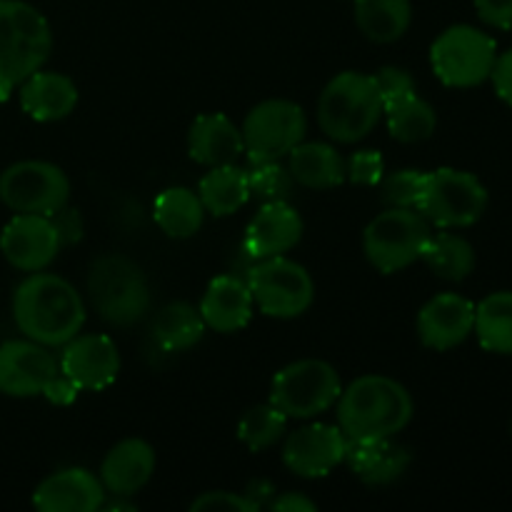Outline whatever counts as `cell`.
<instances>
[{
	"mask_svg": "<svg viewBox=\"0 0 512 512\" xmlns=\"http://www.w3.org/2000/svg\"><path fill=\"white\" fill-rule=\"evenodd\" d=\"M478 18L498 30L512 28V0H475Z\"/></svg>",
	"mask_w": 512,
	"mask_h": 512,
	"instance_id": "ab89813d",
	"label": "cell"
},
{
	"mask_svg": "<svg viewBox=\"0 0 512 512\" xmlns=\"http://www.w3.org/2000/svg\"><path fill=\"white\" fill-rule=\"evenodd\" d=\"M418 210L440 230L470 228L488 210V188L468 170L438 168L425 173Z\"/></svg>",
	"mask_w": 512,
	"mask_h": 512,
	"instance_id": "52a82bcc",
	"label": "cell"
},
{
	"mask_svg": "<svg viewBox=\"0 0 512 512\" xmlns=\"http://www.w3.org/2000/svg\"><path fill=\"white\" fill-rule=\"evenodd\" d=\"M270 510L278 512H315L318 505L310 498H305L303 493H283L278 498L270 500Z\"/></svg>",
	"mask_w": 512,
	"mask_h": 512,
	"instance_id": "7bdbcfd3",
	"label": "cell"
},
{
	"mask_svg": "<svg viewBox=\"0 0 512 512\" xmlns=\"http://www.w3.org/2000/svg\"><path fill=\"white\" fill-rule=\"evenodd\" d=\"M413 20L410 0H355V25L373 43H395Z\"/></svg>",
	"mask_w": 512,
	"mask_h": 512,
	"instance_id": "4316f807",
	"label": "cell"
},
{
	"mask_svg": "<svg viewBox=\"0 0 512 512\" xmlns=\"http://www.w3.org/2000/svg\"><path fill=\"white\" fill-rule=\"evenodd\" d=\"M60 373L48 348L35 340H8L0 345V393L10 398L43 395L50 380Z\"/></svg>",
	"mask_w": 512,
	"mask_h": 512,
	"instance_id": "9a60e30c",
	"label": "cell"
},
{
	"mask_svg": "<svg viewBox=\"0 0 512 512\" xmlns=\"http://www.w3.org/2000/svg\"><path fill=\"white\" fill-rule=\"evenodd\" d=\"M343 385L338 370L325 360H298L278 370L270 385V403L295 420L323 415L338 403Z\"/></svg>",
	"mask_w": 512,
	"mask_h": 512,
	"instance_id": "9c48e42d",
	"label": "cell"
},
{
	"mask_svg": "<svg viewBox=\"0 0 512 512\" xmlns=\"http://www.w3.org/2000/svg\"><path fill=\"white\" fill-rule=\"evenodd\" d=\"M408 390L388 375H363L338 398V425L345 438H395L413 420Z\"/></svg>",
	"mask_w": 512,
	"mask_h": 512,
	"instance_id": "7a4b0ae2",
	"label": "cell"
},
{
	"mask_svg": "<svg viewBox=\"0 0 512 512\" xmlns=\"http://www.w3.org/2000/svg\"><path fill=\"white\" fill-rule=\"evenodd\" d=\"M245 283L253 293L255 308L268 318H300L315 300V283L308 270L283 255L255 260Z\"/></svg>",
	"mask_w": 512,
	"mask_h": 512,
	"instance_id": "30bf717a",
	"label": "cell"
},
{
	"mask_svg": "<svg viewBox=\"0 0 512 512\" xmlns=\"http://www.w3.org/2000/svg\"><path fill=\"white\" fill-rule=\"evenodd\" d=\"M498 45L473 25H453L430 45V65L448 88H475L490 80Z\"/></svg>",
	"mask_w": 512,
	"mask_h": 512,
	"instance_id": "ba28073f",
	"label": "cell"
},
{
	"mask_svg": "<svg viewBox=\"0 0 512 512\" xmlns=\"http://www.w3.org/2000/svg\"><path fill=\"white\" fill-rule=\"evenodd\" d=\"M198 198L205 213L215 215V218H228V215L238 213L250 200L248 168H240L238 163L210 168L200 180Z\"/></svg>",
	"mask_w": 512,
	"mask_h": 512,
	"instance_id": "484cf974",
	"label": "cell"
},
{
	"mask_svg": "<svg viewBox=\"0 0 512 512\" xmlns=\"http://www.w3.org/2000/svg\"><path fill=\"white\" fill-rule=\"evenodd\" d=\"M253 308V293L238 275H218L210 280L198 305L205 328L225 335L243 330L253 318Z\"/></svg>",
	"mask_w": 512,
	"mask_h": 512,
	"instance_id": "44dd1931",
	"label": "cell"
},
{
	"mask_svg": "<svg viewBox=\"0 0 512 512\" xmlns=\"http://www.w3.org/2000/svg\"><path fill=\"white\" fill-rule=\"evenodd\" d=\"M285 428H288V415L280 413L273 403L255 405V408L245 410L240 418L238 438L248 450L263 453L283 438Z\"/></svg>",
	"mask_w": 512,
	"mask_h": 512,
	"instance_id": "d6a6232c",
	"label": "cell"
},
{
	"mask_svg": "<svg viewBox=\"0 0 512 512\" xmlns=\"http://www.w3.org/2000/svg\"><path fill=\"white\" fill-rule=\"evenodd\" d=\"M13 320L28 340L60 348L83 330L85 303L68 280L38 270L15 288Z\"/></svg>",
	"mask_w": 512,
	"mask_h": 512,
	"instance_id": "6da1fadb",
	"label": "cell"
},
{
	"mask_svg": "<svg viewBox=\"0 0 512 512\" xmlns=\"http://www.w3.org/2000/svg\"><path fill=\"white\" fill-rule=\"evenodd\" d=\"M293 180L310 190H330L345 183V158L328 143H298L288 153Z\"/></svg>",
	"mask_w": 512,
	"mask_h": 512,
	"instance_id": "d4e9b609",
	"label": "cell"
},
{
	"mask_svg": "<svg viewBox=\"0 0 512 512\" xmlns=\"http://www.w3.org/2000/svg\"><path fill=\"white\" fill-rule=\"evenodd\" d=\"M383 115L388 120V130L398 143H423L438 128V115L428 100L418 93L400 95L383 105Z\"/></svg>",
	"mask_w": 512,
	"mask_h": 512,
	"instance_id": "f546056e",
	"label": "cell"
},
{
	"mask_svg": "<svg viewBox=\"0 0 512 512\" xmlns=\"http://www.w3.org/2000/svg\"><path fill=\"white\" fill-rule=\"evenodd\" d=\"M303 218L288 200L265 203L245 228L243 253L250 260L275 258L293 250L303 238Z\"/></svg>",
	"mask_w": 512,
	"mask_h": 512,
	"instance_id": "ac0fdd59",
	"label": "cell"
},
{
	"mask_svg": "<svg viewBox=\"0 0 512 512\" xmlns=\"http://www.w3.org/2000/svg\"><path fill=\"white\" fill-rule=\"evenodd\" d=\"M490 80H493V88L498 93V98L512 108V48L495 58Z\"/></svg>",
	"mask_w": 512,
	"mask_h": 512,
	"instance_id": "60d3db41",
	"label": "cell"
},
{
	"mask_svg": "<svg viewBox=\"0 0 512 512\" xmlns=\"http://www.w3.org/2000/svg\"><path fill=\"white\" fill-rule=\"evenodd\" d=\"M385 160L378 150H358L345 160V180L363 188H375L383 180Z\"/></svg>",
	"mask_w": 512,
	"mask_h": 512,
	"instance_id": "d590c367",
	"label": "cell"
},
{
	"mask_svg": "<svg viewBox=\"0 0 512 512\" xmlns=\"http://www.w3.org/2000/svg\"><path fill=\"white\" fill-rule=\"evenodd\" d=\"M375 85L380 90V98H383V105L390 103V100L400 98V95H408L415 90L413 75L405 68H398V65H385L378 73L373 75Z\"/></svg>",
	"mask_w": 512,
	"mask_h": 512,
	"instance_id": "74e56055",
	"label": "cell"
},
{
	"mask_svg": "<svg viewBox=\"0 0 512 512\" xmlns=\"http://www.w3.org/2000/svg\"><path fill=\"white\" fill-rule=\"evenodd\" d=\"M243 143L248 163L288 158L290 150L303 143L308 133L305 110L293 100H263L243 120Z\"/></svg>",
	"mask_w": 512,
	"mask_h": 512,
	"instance_id": "8fae6325",
	"label": "cell"
},
{
	"mask_svg": "<svg viewBox=\"0 0 512 512\" xmlns=\"http://www.w3.org/2000/svg\"><path fill=\"white\" fill-rule=\"evenodd\" d=\"M60 373L68 375L80 390H105L120 373V353L108 335H75L63 345Z\"/></svg>",
	"mask_w": 512,
	"mask_h": 512,
	"instance_id": "2e32d148",
	"label": "cell"
},
{
	"mask_svg": "<svg viewBox=\"0 0 512 512\" xmlns=\"http://www.w3.org/2000/svg\"><path fill=\"white\" fill-rule=\"evenodd\" d=\"M415 328L425 348L453 350L473 335L475 305L458 293H440L420 308Z\"/></svg>",
	"mask_w": 512,
	"mask_h": 512,
	"instance_id": "e0dca14e",
	"label": "cell"
},
{
	"mask_svg": "<svg viewBox=\"0 0 512 512\" xmlns=\"http://www.w3.org/2000/svg\"><path fill=\"white\" fill-rule=\"evenodd\" d=\"M383 118V98L373 75L345 70L323 88L318 98V125L335 143L368 138Z\"/></svg>",
	"mask_w": 512,
	"mask_h": 512,
	"instance_id": "277c9868",
	"label": "cell"
},
{
	"mask_svg": "<svg viewBox=\"0 0 512 512\" xmlns=\"http://www.w3.org/2000/svg\"><path fill=\"white\" fill-rule=\"evenodd\" d=\"M50 220H53L55 230H58V238L63 248L65 245L78 243V240L83 238V218H80V213L75 208L63 205V208L55 210V213L50 215Z\"/></svg>",
	"mask_w": 512,
	"mask_h": 512,
	"instance_id": "f35d334b",
	"label": "cell"
},
{
	"mask_svg": "<svg viewBox=\"0 0 512 512\" xmlns=\"http://www.w3.org/2000/svg\"><path fill=\"white\" fill-rule=\"evenodd\" d=\"M70 198L63 168L45 160H20L0 173V200L13 213L53 215Z\"/></svg>",
	"mask_w": 512,
	"mask_h": 512,
	"instance_id": "7c38bea8",
	"label": "cell"
},
{
	"mask_svg": "<svg viewBox=\"0 0 512 512\" xmlns=\"http://www.w3.org/2000/svg\"><path fill=\"white\" fill-rule=\"evenodd\" d=\"M50 50L53 33L45 15L25 0H0V103L48 63Z\"/></svg>",
	"mask_w": 512,
	"mask_h": 512,
	"instance_id": "3957f363",
	"label": "cell"
},
{
	"mask_svg": "<svg viewBox=\"0 0 512 512\" xmlns=\"http://www.w3.org/2000/svg\"><path fill=\"white\" fill-rule=\"evenodd\" d=\"M193 510L203 512H258L260 508L248 498V495L228 493V490H215V493H203L190 505Z\"/></svg>",
	"mask_w": 512,
	"mask_h": 512,
	"instance_id": "8d00e7d4",
	"label": "cell"
},
{
	"mask_svg": "<svg viewBox=\"0 0 512 512\" xmlns=\"http://www.w3.org/2000/svg\"><path fill=\"white\" fill-rule=\"evenodd\" d=\"M105 488L85 468H68L48 475L35 488L33 505L43 512H95L103 508Z\"/></svg>",
	"mask_w": 512,
	"mask_h": 512,
	"instance_id": "d6986e66",
	"label": "cell"
},
{
	"mask_svg": "<svg viewBox=\"0 0 512 512\" xmlns=\"http://www.w3.org/2000/svg\"><path fill=\"white\" fill-rule=\"evenodd\" d=\"M20 108L38 123H55L68 118L78 105V88L73 80L55 70H43L23 80L18 88Z\"/></svg>",
	"mask_w": 512,
	"mask_h": 512,
	"instance_id": "cb8c5ba5",
	"label": "cell"
},
{
	"mask_svg": "<svg viewBox=\"0 0 512 512\" xmlns=\"http://www.w3.org/2000/svg\"><path fill=\"white\" fill-rule=\"evenodd\" d=\"M473 333L488 353L512 355V290H500L475 305Z\"/></svg>",
	"mask_w": 512,
	"mask_h": 512,
	"instance_id": "4dcf8cb0",
	"label": "cell"
},
{
	"mask_svg": "<svg viewBox=\"0 0 512 512\" xmlns=\"http://www.w3.org/2000/svg\"><path fill=\"white\" fill-rule=\"evenodd\" d=\"M205 335V320L195 305L168 303L158 310L153 320V338L168 353H183L198 345Z\"/></svg>",
	"mask_w": 512,
	"mask_h": 512,
	"instance_id": "f1b7e54d",
	"label": "cell"
},
{
	"mask_svg": "<svg viewBox=\"0 0 512 512\" xmlns=\"http://www.w3.org/2000/svg\"><path fill=\"white\" fill-rule=\"evenodd\" d=\"M380 198L390 208H415L418 210L420 195H423L425 173L423 170L405 168L398 173L383 175L380 180Z\"/></svg>",
	"mask_w": 512,
	"mask_h": 512,
	"instance_id": "e575fe53",
	"label": "cell"
},
{
	"mask_svg": "<svg viewBox=\"0 0 512 512\" xmlns=\"http://www.w3.org/2000/svg\"><path fill=\"white\" fill-rule=\"evenodd\" d=\"M188 153L195 163L205 168L233 165L245 155L243 133L228 115H198L188 130Z\"/></svg>",
	"mask_w": 512,
	"mask_h": 512,
	"instance_id": "603a6c76",
	"label": "cell"
},
{
	"mask_svg": "<svg viewBox=\"0 0 512 512\" xmlns=\"http://www.w3.org/2000/svg\"><path fill=\"white\" fill-rule=\"evenodd\" d=\"M250 180V195L260 198L263 203H273V200H288L293 193V175H290L288 165L280 160H268V163H253L248 168Z\"/></svg>",
	"mask_w": 512,
	"mask_h": 512,
	"instance_id": "836d02e7",
	"label": "cell"
},
{
	"mask_svg": "<svg viewBox=\"0 0 512 512\" xmlns=\"http://www.w3.org/2000/svg\"><path fill=\"white\" fill-rule=\"evenodd\" d=\"M88 293L95 313L115 328H130L150 310V288L138 263L105 253L88 270Z\"/></svg>",
	"mask_w": 512,
	"mask_h": 512,
	"instance_id": "5b68a950",
	"label": "cell"
},
{
	"mask_svg": "<svg viewBox=\"0 0 512 512\" xmlns=\"http://www.w3.org/2000/svg\"><path fill=\"white\" fill-rule=\"evenodd\" d=\"M153 218L168 238H193L205 220L198 193L190 188H165L153 203Z\"/></svg>",
	"mask_w": 512,
	"mask_h": 512,
	"instance_id": "83f0119b",
	"label": "cell"
},
{
	"mask_svg": "<svg viewBox=\"0 0 512 512\" xmlns=\"http://www.w3.org/2000/svg\"><path fill=\"white\" fill-rule=\"evenodd\" d=\"M420 260H423L438 278L460 283V280H465L475 270V248L463 238V235L443 230V233L430 235Z\"/></svg>",
	"mask_w": 512,
	"mask_h": 512,
	"instance_id": "1f68e13d",
	"label": "cell"
},
{
	"mask_svg": "<svg viewBox=\"0 0 512 512\" xmlns=\"http://www.w3.org/2000/svg\"><path fill=\"white\" fill-rule=\"evenodd\" d=\"M155 473V450L140 438L120 440L100 465V483L115 498H130L150 483Z\"/></svg>",
	"mask_w": 512,
	"mask_h": 512,
	"instance_id": "7402d4cb",
	"label": "cell"
},
{
	"mask_svg": "<svg viewBox=\"0 0 512 512\" xmlns=\"http://www.w3.org/2000/svg\"><path fill=\"white\" fill-rule=\"evenodd\" d=\"M345 433L340 425L313 423L288 435L283 463L300 478H325L345 460Z\"/></svg>",
	"mask_w": 512,
	"mask_h": 512,
	"instance_id": "5bb4252c",
	"label": "cell"
},
{
	"mask_svg": "<svg viewBox=\"0 0 512 512\" xmlns=\"http://www.w3.org/2000/svg\"><path fill=\"white\" fill-rule=\"evenodd\" d=\"M78 393H80L78 385H75L73 380H70L68 375H63V373L55 375V378L48 383V388L43 390L45 398H48L50 403H55V405H70V403H75V398H78Z\"/></svg>",
	"mask_w": 512,
	"mask_h": 512,
	"instance_id": "b9f144b4",
	"label": "cell"
},
{
	"mask_svg": "<svg viewBox=\"0 0 512 512\" xmlns=\"http://www.w3.org/2000/svg\"><path fill=\"white\" fill-rule=\"evenodd\" d=\"M433 228L415 208H388L375 215L363 233L368 263L383 275H393L420 260Z\"/></svg>",
	"mask_w": 512,
	"mask_h": 512,
	"instance_id": "8992f818",
	"label": "cell"
},
{
	"mask_svg": "<svg viewBox=\"0 0 512 512\" xmlns=\"http://www.w3.org/2000/svg\"><path fill=\"white\" fill-rule=\"evenodd\" d=\"M60 238L50 215L15 213L0 233V253L23 273L45 270L60 253Z\"/></svg>",
	"mask_w": 512,
	"mask_h": 512,
	"instance_id": "4fadbf2b",
	"label": "cell"
},
{
	"mask_svg": "<svg viewBox=\"0 0 512 512\" xmlns=\"http://www.w3.org/2000/svg\"><path fill=\"white\" fill-rule=\"evenodd\" d=\"M358 480L373 488L395 483L410 465V453L393 438H348L345 460Z\"/></svg>",
	"mask_w": 512,
	"mask_h": 512,
	"instance_id": "ffe728a7",
	"label": "cell"
}]
</instances>
